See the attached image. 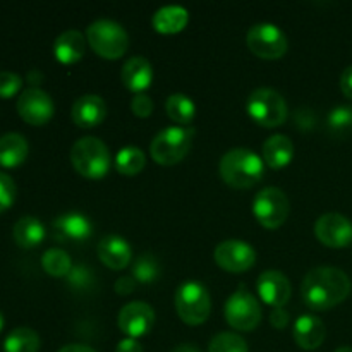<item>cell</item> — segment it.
<instances>
[{"mask_svg": "<svg viewBox=\"0 0 352 352\" xmlns=\"http://www.w3.org/2000/svg\"><path fill=\"white\" fill-rule=\"evenodd\" d=\"M96 253H98L100 261L112 270H122L133 260V251H131L129 243L120 236H116V234L102 237L98 248H96Z\"/></svg>", "mask_w": 352, "mask_h": 352, "instance_id": "2e32d148", "label": "cell"}, {"mask_svg": "<svg viewBox=\"0 0 352 352\" xmlns=\"http://www.w3.org/2000/svg\"><path fill=\"white\" fill-rule=\"evenodd\" d=\"M327 329L320 318L313 315H302L294 323V340L301 349L315 351L323 344Z\"/></svg>", "mask_w": 352, "mask_h": 352, "instance_id": "d6986e66", "label": "cell"}, {"mask_svg": "<svg viewBox=\"0 0 352 352\" xmlns=\"http://www.w3.org/2000/svg\"><path fill=\"white\" fill-rule=\"evenodd\" d=\"M165 109H167V116L177 124H191L196 116L195 102L184 93H174L168 96Z\"/></svg>", "mask_w": 352, "mask_h": 352, "instance_id": "4316f807", "label": "cell"}, {"mask_svg": "<svg viewBox=\"0 0 352 352\" xmlns=\"http://www.w3.org/2000/svg\"><path fill=\"white\" fill-rule=\"evenodd\" d=\"M208 352H248V344L237 333L222 332L210 340Z\"/></svg>", "mask_w": 352, "mask_h": 352, "instance_id": "1f68e13d", "label": "cell"}, {"mask_svg": "<svg viewBox=\"0 0 352 352\" xmlns=\"http://www.w3.org/2000/svg\"><path fill=\"white\" fill-rule=\"evenodd\" d=\"M14 241L23 250H33L45 239V227L36 217H21L12 229Z\"/></svg>", "mask_w": 352, "mask_h": 352, "instance_id": "d4e9b609", "label": "cell"}, {"mask_svg": "<svg viewBox=\"0 0 352 352\" xmlns=\"http://www.w3.org/2000/svg\"><path fill=\"white\" fill-rule=\"evenodd\" d=\"M351 289L352 282L346 272L336 267H316L302 280L301 296L308 308L325 311L346 301Z\"/></svg>", "mask_w": 352, "mask_h": 352, "instance_id": "6da1fadb", "label": "cell"}, {"mask_svg": "<svg viewBox=\"0 0 352 352\" xmlns=\"http://www.w3.org/2000/svg\"><path fill=\"white\" fill-rule=\"evenodd\" d=\"M246 45L256 57L267 58V60L280 58L289 48L284 31L275 24L268 23L254 24L253 28H250L246 34Z\"/></svg>", "mask_w": 352, "mask_h": 352, "instance_id": "9c48e42d", "label": "cell"}, {"mask_svg": "<svg viewBox=\"0 0 352 352\" xmlns=\"http://www.w3.org/2000/svg\"><path fill=\"white\" fill-rule=\"evenodd\" d=\"M85 34L78 30H67L58 34L54 43L55 58L62 64H76L85 55Z\"/></svg>", "mask_w": 352, "mask_h": 352, "instance_id": "44dd1931", "label": "cell"}, {"mask_svg": "<svg viewBox=\"0 0 352 352\" xmlns=\"http://www.w3.org/2000/svg\"><path fill=\"white\" fill-rule=\"evenodd\" d=\"M71 116L76 126L89 129L105 120L107 105L98 95H82L72 105Z\"/></svg>", "mask_w": 352, "mask_h": 352, "instance_id": "ac0fdd59", "label": "cell"}, {"mask_svg": "<svg viewBox=\"0 0 352 352\" xmlns=\"http://www.w3.org/2000/svg\"><path fill=\"white\" fill-rule=\"evenodd\" d=\"M289 198L278 188H265L254 196L253 212L265 229H277L289 217Z\"/></svg>", "mask_w": 352, "mask_h": 352, "instance_id": "30bf717a", "label": "cell"}, {"mask_svg": "<svg viewBox=\"0 0 352 352\" xmlns=\"http://www.w3.org/2000/svg\"><path fill=\"white\" fill-rule=\"evenodd\" d=\"M86 40L100 57L110 60L122 57L129 48V34L112 19H98L89 24L86 30Z\"/></svg>", "mask_w": 352, "mask_h": 352, "instance_id": "277c9868", "label": "cell"}, {"mask_svg": "<svg viewBox=\"0 0 352 352\" xmlns=\"http://www.w3.org/2000/svg\"><path fill=\"white\" fill-rule=\"evenodd\" d=\"M23 86V78L16 72H0V98H12Z\"/></svg>", "mask_w": 352, "mask_h": 352, "instance_id": "836d02e7", "label": "cell"}, {"mask_svg": "<svg viewBox=\"0 0 352 352\" xmlns=\"http://www.w3.org/2000/svg\"><path fill=\"white\" fill-rule=\"evenodd\" d=\"M294 157V144L284 134H274L263 144V162L268 167L284 168L291 164Z\"/></svg>", "mask_w": 352, "mask_h": 352, "instance_id": "7402d4cb", "label": "cell"}, {"mask_svg": "<svg viewBox=\"0 0 352 352\" xmlns=\"http://www.w3.org/2000/svg\"><path fill=\"white\" fill-rule=\"evenodd\" d=\"M41 78H43V76H41L38 71H31L30 74H28V79H30V81L33 82V85H38V82L41 81Z\"/></svg>", "mask_w": 352, "mask_h": 352, "instance_id": "ee69618b", "label": "cell"}, {"mask_svg": "<svg viewBox=\"0 0 352 352\" xmlns=\"http://www.w3.org/2000/svg\"><path fill=\"white\" fill-rule=\"evenodd\" d=\"M219 170L226 184L234 189H250L261 181L265 174L263 158L248 148H234L222 157Z\"/></svg>", "mask_w": 352, "mask_h": 352, "instance_id": "7a4b0ae2", "label": "cell"}, {"mask_svg": "<svg viewBox=\"0 0 352 352\" xmlns=\"http://www.w3.org/2000/svg\"><path fill=\"white\" fill-rule=\"evenodd\" d=\"M340 89L346 98L352 100V65L344 69L342 76H340Z\"/></svg>", "mask_w": 352, "mask_h": 352, "instance_id": "ab89813d", "label": "cell"}, {"mask_svg": "<svg viewBox=\"0 0 352 352\" xmlns=\"http://www.w3.org/2000/svg\"><path fill=\"white\" fill-rule=\"evenodd\" d=\"M55 237L60 241H72V243H85L91 237L93 226L89 219L82 213L69 212L58 217L54 222Z\"/></svg>", "mask_w": 352, "mask_h": 352, "instance_id": "e0dca14e", "label": "cell"}, {"mask_svg": "<svg viewBox=\"0 0 352 352\" xmlns=\"http://www.w3.org/2000/svg\"><path fill=\"white\" fill-rule=\"evenodd\" d=\"M327 126H329L330 133L337 134V136H346L347 133L352 131V107L349 105H339L336 109L330 110L329 117H327Z\"/></svg>", "mask_w": 352, "mask_h": 352, "instance_id": "4dcf8cb0", "label": "cell"}, {"mask_svg": "<svg viewBox=\"0 0 352 352\" xmlns=\"http://www.w3.org/2000/svg\"><path fill=\"white\" fill-rule=\"evenodd\" d=\"M3 323H6V320H3L2 311H0V332H2V329H3Z\"/></svg>", "mask_w": 352, "mask_h": 352, "instance_id": "bcb514c9", "label": "cell"}, {"mask_svg": "<svg viewBox=\"0 0 352 352\" xmlns=\"http://www.w3.org/2000/svg\"><path fill=\"white\" fill-rule=\"evenodd\" d=\"M175 309L179 318L188 325H201L212 311V299L203 284L195 280L184 282L175 291Z\"/></svg>", "mask_w": 352, "mask_h": 352, "instance_id": "8992f818", "label": "cell"}, {"mask_svg": "<svg viewBox=\"0 0 352 352\" xmlns=\"http://www.w3.org/2000/svg\"><path fill=\"white\" fill-rule=\"evenodd\" d=\"M116 292L119 296H127L136 289V280L133 277H120L116 282Z\"/></svg>", "mask_w": 352, "mask_h": 352, "instance_id": "f35d334b", "label": "cell"}, {"mask_svg": "<svg viewBox=\"0 0 352 352\" xmlns=\"http://www.w3.org/2000/svg\"><path fill=\"white\" fill-rule=\"evenodd\" d=\"M116 352H143V347L136 339H124L119 342Z\"/></svg>", "mask_w": 352, "mask_h": 352, "instance_id": "60d3db41", "label": "cell"}, {"mask_svg": "<svg viewBox=\"0 0 352 352\" xmlns=\"http://www.w3.org/2000/svg\"><path fill=\"white\" fill-rule=\"evenodd\" d=\"M315 236L333 250L347 248L352 243V222L340 213H325L316 220Z\"/></svg>", "mask_w": 352, "mask_h": 352, "instance_id": "4fadbf2b", "label": "cell"}, {"mask_svg": "<svg viewBox=\"0 0 352 352\" xmlns=\"http://www.w3.org/2000/svg\"><path fill=\"white\" fill-rule=\"evenodd\" d=\"M69 287L76 292H86L95 285V274L86 265H72L71 272L65 277Z\"/></svg>", "mask_w": 352, "mask_h": 352, "instance_id": "d6a6232c", "label": "cell"}, {"mask_svg": "<svg viewBox=\"0 0 352 352\" xmlns=\"http://www.w3.org/2000/svg\"><path fill=\"white\" fill-rule=\"evenodd\" d=\"M120 79L122 85L126 86L129 91L143 93L148 86L151 85L153 79V67H151L150 60L144 57H131L126 64L122 65L120 71Z\"/></svg>", "mask_w": 352, "mask_h": 352, "instance_id": "ffe728a7", "label": "cell"}, {"mask_svg": "<svg viewBox=\"0 0 352 352\" xmlns=\"http://www.w3.org/2000/svg\"><path fill=\"white\" fill-rule=\"evenodd\" d=\"M223 311L227 323L241 332H251L261 322L260 302L244 285H239V289L227 299Z\"/></svg>", "mask_w": 352, "mask_h": 352, "instance_id": "ba28073f", "label": "cell"}, {"mask_svg": "<svg viewBox=\"0 0 352 352\" xmlns=\"http://www.w3.org/2000/svg\"><path fill=\"white\" fill-rule=\"evenodd\" d=\"M28 141L19 133H7L0 136V165L14 168L23 164L28 157Z\"/></svg>", "mask_w": 352, "mask_h": 352, "instance_id": "cb8c5ba5", "label": "cell"}, {"mask_svg": "<svg viewBox=\"0 0 352 352\" xmlns=\"http://www.w3.org/2000/svg\"><path fill=\"white\" fill-rule=\"evenodd\" d=\"M71 162L82 177L98 181L110 170V151L98 138L86 136L76 141L71 148Z\"/></svg>", "mask_w": 352, "mask_h": 352, "instance_id": "3957f363", "label": "cell"}, {"mask_svg": "<svg viewBox=\"0 0 352 352\" xmlns=\"http://www.w3.org/2000/svg\"><path fill=\"white\" fill-rule=\"evenodd\" d=\"M270 323L277 330H284L289 323V313L284 308H274L270 315Z\"/></svg>", "mask_w": 352, "mask_h": 352, "instance_id": "74e56055", "label": "cell"}, {"mask_svg": "<svg viewBox=\"0 0 352 352\" xmlns=\"http://www.w3.org/2000/svg\"><path fill=\"white\" fill-rule=\"evenodd\" d=\"M172 352H199V349L195 344H181V346L174 347Z\"/></svg>", "mask_w": 352, "mask_h": 352, "instance_id": "7bdbcfd3", "label": "cell"}, {"mask_svg": "<svg viewBox=\"0 0 352 352\" xmlns=\"http://www.w3.org/2000/svg\"><path fill=\"white\" fill-rule=\"evenodd\" d=\"M41 267L47 272L50 277L60 278L67 277V274L72 268L71 256L65 253L64 250H58V248H52V250L45 251L43 256H41Z\"/></svg>", "mask_w": 352, "mask_h": 352, "instance_id": "f1b7e54d", "label": "cell"}, {"mask_svg": "<svg viewBox=\"0 0 352 352\" xmlns=\"http://www.w3.org/2000/svg\"><path fill=\"white\" fill-rule=\"evenodd\" d=\"M160 275V265L158 260L150 253H144L136 258L131 268V277L140 284H153Z\"/></svg>", "mask_w": 352, "mask_h": 352, "instance_id": "f546056e", "label": "cell"}, {"mask_svg": "<svg viewBox=\"0 0 352 352\" xmlns=\"http://www.w3.org/2000/svg\"><path fill=\"white\" fill-rule=\"evenodd\" d=\"M119 329L129 339L146 336L155 323V311L143 301H134L124 306L119 313Z\"/></svg>", "mask_w": 352, "mask_h": 352, "instance_id": "5bb4252c", "label": "cell"}, {"mask_svg": "<svg viewBox=\"0 0 352 352\" xmlns=\"http://www.w3.org/2000/svg\"><path fill=\"white\" fill-rule=\"evenodd\" d=\"M256 289L261 301L274 306V308H284L292 294L291 282H289V278L278 270L263 272V274L258 277Z\"/></svg>", "mask_w": 352, "mask_h": 352, "instance_id": "9a60e30c", "label": "cell"}, {"mask_svg": "<svg viewBox=\"0 0 352 352\" xmlns=\"http://www.w3.org/2000/svg\"><path fill=\"white\" fill-rule=\"evenodd\" d=\"M17 112L24 122L31 126H43L54 117V102L43 89L28 88L17 100Z\"/></svg>", "mask_w": 352, "mask_h": 352, "instance_id": "7c38bea8", "label": "cell"}, {"mask_svg": "<svg viewBox=\"0 0 352 352\" xmlns=\"http://www.w3.org/2000/svg\"><path fill=\"white\" fill-rule=\"evenodd\" d=\"M215 263L230 274H243L256 263V251L243 241H223L215 248Z\"/></svg>", "mask_w": 352, "mask_h": 352, "instance_id": "8fae6325", "label": "cell"}, {"mask_svg": "<svg viewBox=\"0 0 352 352\" xmlns=\"http://www.w3.org/2000/svg\"><path fill=\"white\" fill-rule=\"evenodd\" d=\"M336 352H352V347H339Z\"/></svg>", "mask_w": 352, "mask_h": 352, "instance_id": "f6af8a7d", "label": "cell"}, {"mask_svg": "<svg viewBox=\"0 0 352 352\" xmlns=\"http://www.w3.org/2000/svg\"><path fill=\"white\" fill-rule=\"evenodd\" d=\"M16 201V184L10 175L0 172V212L10 208Z\"/></svg>", "mask_w": 352, "mask_h": 352, "instance_id": "e575fe53", "label": "cell"}, {"mask_svg": "<svg viewBox=\"0 0 352 352\" xmlns=\"http://www.w3.org/2000/svg\"><path fill=\"white\" fill-rule=\"evenodd\" d=\"M58 352H96V351L88 346H82V344H69V346H64Z\"/></svg>", "mask_w": 352, "mask_h": 352, "instance_id": "b9f144b4", "label": "cell"}, {"mask_svg": "<svg viewBox=\"0 0 352 352\" xmlns=\"http://www.w3.org/2000/svg\"><path fill=\"white\" fill-rule=\"evenodd\" d=\"M40 346V336L30 327H17L3 340L6 352H38Z\"/></svg>", "mask_w": 352, "mask_h": 352, "instance_id": "484cf974", "label": "cell"}, {"mask_svg": "<svg viewBox=\"0 0 352 352\" xmlns=\"http://www.w3.org/2000/svg\"><path fill=\"white\" fill-rule=\"evenodd\" d=\"M195 138L192 127H167L153 138L150 144V153L157 164L170 167L181 162L189 153Z\"/></svg>", "mask_w": 352, "mask_h": 352, "instance_id": "5b68a950", "label": "cell"}, {"mask_svg": "<svg viewBox=\"0 0 352 352\" xmlns=\"http://www.w3.org/2000/svg\"><path fill=\"white\" fill-rule=\"evenodd\" d=\"M248 113L263 127H278L287 119V103L284 96L272 88H258L248 98Z\"/></svg>", "mask_w": 352, "mask_h": 352, "instance_id": "52a82bcc", "label": "cell"}, {"mask_svg": "<svg viewBox=\"0 0 352 352\" xmlns=\"http://www.w3.org/2000/svg\"><path fill=\"white\" fill-rule=\"evenodd\" d=\"M146 164V157H144L143 150L138 146H126L117 153L116 157V167L119 174L127 175H136L140 174Z\"/></svg>", "mask_w": 352, "mask_h": 352, "instance_id": "83f0119b", "label": "cell"}, {"mask_svg": "<svg viewBox=\"0 0 352 352\" xmlns=\"http://www.w3.org/2000/svg\"><path fill=\"white\" fill-rule=\"evenodd\" d=\"M131 110L136 117H141V119H146L153 113V100L150 98L144 93H136L131 100Z\"/></svg>", "mask_w": 352, "mask_h": 352, "instance_id": "d590c367", "label": "cell"}, {"mask_svg": "<svg viewBox=\"0 0 352 352\" xmlns=\"http://www.w3.org/2000/svg\"><path fill=\"white\" fill-rule=\"evenodd\" d=\"M189 14L182 6L160 7L151 17L155 31L162 34H175L188 26Z\"/></svg>", "mask_w": 352, "mask_h": 352, "instance_id": "603a6c76", "label": "cell"}, {"mask_svg": "<svg viewBox=\"0 0 352 352\" xmlns=\"http://www.w3.org/2000/svg\"><path fill=\"white\" fill-rule=\"evenodd\" d=\"M296 124H298V127L301 131H309L315 127L316 116L313 113L311 109L302 107V109H298V112H296Z\"/></svg>", "mask_w": 352, "mask_h": 352, "instance_id": "8d00e7d4", "label": "cell"}]
</instances>
